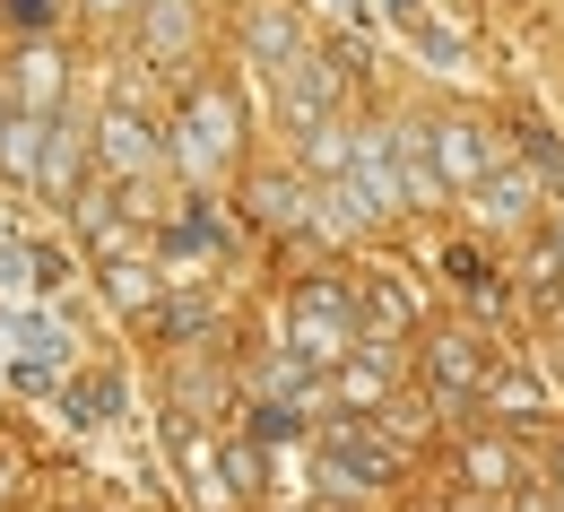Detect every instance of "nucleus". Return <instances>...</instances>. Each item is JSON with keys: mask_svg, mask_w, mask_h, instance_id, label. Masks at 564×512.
I'll use <instances>...</instances> for the list:
<instances>
[{"mask_svg": "<svg viewBox=\"0 0 564 512\" xmlns=\"http://www.w3.org/2000/svg\"><path fill=\"white\" fill-rule=\"evenodd\" d=\"M382 9H391V18H400V35H409V44H417L425 62H443V70H460V44H452V35H443V26H434V18H425L417 0H382Z\"/></svg>", "mask_w": 564, "mask_h": 512, "instance_id": "nucleus-3", "label": "nucleus"}, {"mask_svg": "<svg viewBox=\"0 0 564 512\" xmlns=\"http://www.w3.org/2000/svg\"><path fill=\"white\" fill-rule=\"evenodd\" d=\"M295 348H304V357H339V348H348V304L330 287H313L295 304Z\"/></svg>", "mask_w": 564, "mask_h": 512, "instance_id": "nucleus-1", "label": "nucleus"}, {"mask_svg": "<svg viewBox=\"0 0 564 512\" xmlns=\"http://www.w3.org/2000/svg\"><path fill=\"white\" fill-rule=\"evenodd\" d=\"M322 96H330L322 62H295V70H286V113H295V122H304V113H322Z\"/></svg>", "mask_w": 564, "mask_h": 512, "instance_id": "nucleus-7", "label": "nucleus"}, {"mask_svg": "<svg viewBox=\"0 0 564 512\" xmlns=\"http://www.w3.org/2000/svg\"><path fill=\"white\" fill-rule=\"evenodd\" d=\"M521 209H530V183H512V174H503V183H487V218H495V226H512Z\"/></svg>", "mask_w": 564, "mask_h": 512, "instance_id": "nucleus-10", "label": "nucleus"}, {"mask_svg": "<svg viewBox=\"0 0 564 512\" xmlns=\"http://www.w3.org/2000/svg\"><path fill=\"white\" fill-rule=\"evenodd\" d=\"M70 408H78L70 426H105V408H113V382H87V391H78Z\"/></svg>", "mask_w": 564, "mask_h": 512, "instance_id": "nucleus-11", "label": "nucleus"}, {"mask_svg": "<svg viewBox=\"0 0 564 512\" xmlns=\"http://www.w3.org/2000/svg\"><path fill=\"white\" fill-rule=\"evenodd\" d=\"M322 460H330V478H339V487H382V478H391V451H382V443H365V435H330Z\"/></svg>", "mask_w": 564, "mask_h": 512, "instance_id": "nucleus-2", "label": "nucleus"}, {"mask_svg": "<svg viewBox=\"0 0 564 512\" xmlns=\"http://www.w3.org/2000/svg\"><path fill=\"white\" fill-rule=\"evenodd\" d=\"M183 156H192V165H200V174H209L217 156H226V105H200V113H192V131H183Z\"/></svg>", "mask_w": 564, "mask_h": 512, "instance_id": "nucleus-5", "label": "nucleus"}, {"mask_svg": "<svg viewBox=\"0 0 564 512\" xmlns=\"http://www.w3.org/2000/svg\"><path fill=\"white\" fill-rule=\"evenodd\" d=\"M53 87H62V62H53V53H26V62H18V96H26V105H53Z\"/></svg>", "mask_w": 564, "mask_h": 512, "instance_id": "nucleus-9", "label": "nucleus"}, {"mask_svg": "<svg viewBox=\"0 0 564 512\" xmlns=\"http://www.w3.org/2000/svg\"><path fill=\"white\" fill-rule=\"evenodd\" d=\"M96 140H105V156H113V165H148V131L131 122V113H113Z\"/></svg>", "mask_w": 564, "mask_h": 512, "instance_id": "nucleus-8", "label": "nucleus"}, {"mask_svg": "<svg viewBox=\"0 0 564 512\" xmlns=\"http://www.w3.org/2000/svg\"><path fill=\"white\" fill-rule=\"evenodd\" d=\"M44 148H53L44 122H0V165L9 174H44Z\"/></svg>", "mask_w": 564, "mask_h": 512, "instance_id": "nucleus-4", "label": "nucleus"}, {"mask_svg": "<svg viewBox=\"0 0 564 512\" xmlns=\"http://www.w3.org/2000/svg\"><path fill=\"white\" fill-rule=\"evenodd\" d=\"M434 156H443V174H452V183H478V174H487L478 131H434Z\"/></svg>", "mask_w": 564, "mask_h": 512, "instance_id": "nucleus-6", "label": "nucleus"}, {"mask_svg": "<svg viewBox=\"0 0 564 512\" xmlns=\"http://www.w3.org/2000/svg\"><path fill=\"white\" fill-rule=\"evenodd\" d=\"M434 373H443V382H469V373H478V357H469V339H452V348L434 357Z\"/></svg>", "mask_w": 564, "mask_h": 512, "instance_id": "nucleus-12", "label": "nucleus"}, {"mask_svg": "<svg viewBox=\"0 0 564 512\" xmlns=\"http://www.w3.org/2000/svg\"><path fill=\"white\" fill-rule=\"evenodd\" d=\"M113 295H122V304H148V270H113Z\"/></svg>", "mask_w": 564, "mask_h": 512, "instance_id": "nucleus-13", "label": "nucleus"}]
</instances>
